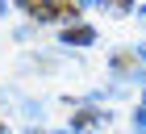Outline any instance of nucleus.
<instances>
[{
	"instance_id": "7ed1b4c3",
	"label": "nucleus",
	"mask_w": 146,
	"mask_h": 134,
	"mask_svg": "<svg viewBox=\"0 0 146 134\" xmlns=\"http://www.w3.org/2000/svg\"><path fill=\"white\" fill-rule=\"evenodd\" d=\"M34 4H46V9H54V4H58V0H34ZM58 13V9H54Z\"/></svg>"
},
{
	"instance_id": "f03ea898",
	"label": "nucleus",
	"mask_w": 146,
	"mask_h": 134,
	"mask_svg": "<svg viewBox=\"0 0 146 134\" xmlns=\"http://www.w3.org/2000/svg\"><path fill=\"white\" fill-rule=\"evenodd\" d=\"M134 126H138V134H146V109H138V117H134Z\"/></svg>"
},
{
	"instance_id": "6e6552de",
	"label": "nucleus",
	"mask_w": 146,
	"mask_h": 134,
	"mask_svg": "<svg viewBox=\"0 0 146 134\" xmlns=\"http://www.w3.org/2000/svg\"><path fill=\"white\" fill-rule=\"evenodd\" d=\"M0 9H4V4H0Z\"/></svg>"
},
{
	"instance_id": "0eeeda50",
	"label": "nucleus",
	"mask_w": 146,
	"mask_h": 134,
	"mask_svg": "<svg viewBox=\"0 0 146 134\" xmlns=\"http://www.w3.org/2000/svg\"><path fill=\"white\" fill-rule=\"evenodd\" d=\"M142 59H146V46H142Z\"/></svg>"
},
{
	"instance_id": "39448f33",
	"label": "nucleus",
	"mask_w": 146,
	"mask_h": 134,
	"mask_svg": "<svg viewBox=\"0 0 146 134\" xmlns=\"http://www.w3.org/2000/svg\"><path fill=\"white\" fill-rule=\"evenodd\" d=\"M79 4H100V0H79Z\"/></svg>"
},
{
	"instance_id": "f257e3e1",
	"label": "nucleus",
	"mask_w": 146,
	"mask_h": 134,
	"mask_svg": "<svg viewBox=\"0 0 146 134\" xmlns=\"http://www.w3.org/2000/svg\"><path fill=\"white\" fill-rule=\"evenodd\" d=\"M92 38H96V34H92L88 25H75V29H67V42H75V46H88Z\"/></svg>"
},
{
	"instance_id": "423d86ee",
	"label": "nucleus",
	"mask_w": 146,
	"mask_h": 134,
	"mask_svg": "<svg viewBox=\"0 0 146 134\" xmlns=\"http://www.w3.org/2000/svg\"><path fill=\"white\" fill-rule=\"evenodd\" d=\"M58 134H75V130H58Z\"/></svg>"
},
{
	"instance_id": "20e7f679",
	"label": "nucleus",
	"mask_w": 146,
	"mask_h": 134,
	"mask_svg": "<svg viewBox=\"0 0 146 134\" xmlns=\"http://www.w3.org/2000/svg\"><path fill=\"white\" fill-rule=\"evenodd\" d=\"M113 9H129V0H113Z\"/></svg>"
}]
</instances>
